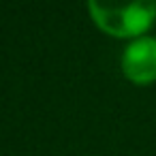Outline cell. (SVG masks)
Segmentation results:
<instances>
[{
  "label": "cell",
  "instance_id": "obj_1",
  "mask_svg": "<svg viewBox=\"0 0 156 156\" xmlns=\"http://www.w3.org/2000/svg\"><path fill=\"white\" fill-rule=\"evenodd\" d=\"M94 24L118 39L141 37L156 20V0H88Z\"/></svg>",
  "mask_w": 156,
  "mask_h": 156
},
{
  "label": "cell",
  "instance_id": "obj_2",
  "mask_svg": "<svg viewBox=\"0 0 156 156\" xmlns=\"http://www.w3.org/2000/svg\"><path fill=\"white\" fill-rule=\"evenodd\" d=\"M122 71L126 79L137 86H150L156 81V39H135L122 54Z\"/></svg>",
  "mask_w": 156,
  "mask_h": 156
}]
</instances>
